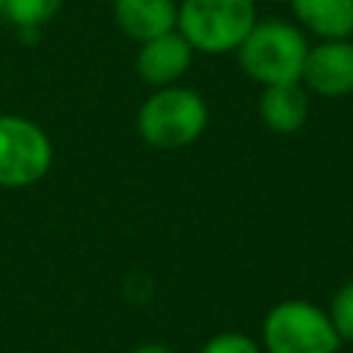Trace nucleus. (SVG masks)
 <instances>
[{"label": "nucleus", "instance_id": "nucleus-1", "mask_svg": "<svg viewBox=\"0 0 353 353\" xmlns=\"http://www.w3.org/2000/svg\"><path fill=\"white\" fill-rule=\"evenodd\" d=\"M309 52V39L303 28L290 19H256L243 44L234 50L237 63L245 77L259 85L301 83L303 61Z\"/></svg>", "mask_w": 353, "mask_h": 353}, {"label": "nucleus", "instance_id": "nucleus-2", "mask_svg": "<svg viewBox=\"0 0 353 353\" xmlns=\"http://www.w3.org/2000/svg\"><path fill=\"white\" fill-rule=\"evenodd\" d=\"M210 124V108L196 88L165 85L154 88L135 116V130L152 149H185L196 143Z\"/></svg>", "mask_w": 353, "mask_h": 353}, {"label": "nucleus", "instance_id": "nucleus-3", "mask_svg": "<svg viewBox=\"0 0 353 353\" xmlns=\"http://www.w3.org/2000/svg\"><path fill=\"white\" fill-rule=\"evenodd\" d=\"M256 25V0H179L176 30L193 52H234Z\"/></svg>", "mask_w": 353, "mask_h": 353}, {"label": "nucleus", "instance_id": "nucleus-4", "mask_svg": "<svg viewBox=\"0 0 353 353\" xmlns=\"http://www.w3.org/2000/svg\"><path fill=\"white\" fill-rule=\"evenodd\" d=\"M262 342L268 353H336L342 339L334 331L328 312L309 301L290 298L265 314Z\"/></svg>", "mask_w": 353, "mask_h": 353}, {"label": "nucleus", "instance_id": "nucleus-5", "mask_svg": "<svg viewBox=\"0 0 353 353\" xmlns=\"http://www.w3.org/2000/svg\"><path fill=\"white\" fill-rule=\"evenodd\" d=\"M55 160L52 141L41 124L19 113H0V188H30L41 182Z\"/></svg>", "mask_w": 353, "mask_h": 353}, {"label": "nucleus", "instance_id": "nucleus-6", "mask_svg": "<svg viewBox=\"0 0 353 353\" xmlns=\"http://www.w3.org/2000/svg\"><path fill=\"white\" fill-rule=\"evenodd\" d=\"M301 85L317 97L339 99L353 94V41L350 39H320L309 44Z\"/></svg>", "mask_w": 353, "mask_h": 353}, {"label": "nucleus", "instance_id": "nucleus-7", "mask_svg": "<svg viewBox=\"0 0 353 353\" xmlns=\"http://www.w3.org/2000/svg\"><path fill=\"white\" fill-rule=\"evenodd\" d=\"M190 63H193V47L179 30H168L163 36L141 41L135 55V74L154 88H165V85H176L179 77L190 69Z\"/></svg>", "mask_w": 353, "mask_h": 353}, {"label": "nucleus", "instance_id": "nucleus-8", "mask_svg": "<svg viewBox=\"0 0 353 353\" xmlns=\"http://www.w3.org/2000/svg\"><path fill=\"white\" fill-rule=\"evenodd\" d=\"M176 0H113V22L141 44L176 30Z\"/></svg>", "mask_w": 353, "mask_h": 353}, {"label": "nucleus", "instance_id": "nucleus-9", "mask_svg": "<svg viewBox=\"0 0 353 353\" xmlns=\"http://www.w3.org/2000/svg\"><path fill=\"white\" fill-rule=\"evenodd\" d=\"M259 119L276 135L298 132L306 124V119H309V91L301 83L262 85Z\"/></svg>", "mask_w": 353, "mask_h": 353}, {"label": "nucleus", "instance_id": "nucleus-10", "mask_svg": "<svg viewBox=\"0 0 353 353\" xmlns=\"http://www.w3.org/2000/svg\"><path fill=\"white\" fill-rule=\"evenodd\" d=\"M298 28L317 39L353 36V0H287Z\"/></svg>", "mask_w": 353, "mask_h": 353}, {"label": "nucleus", "instance_id": "nucleus-11", "mask_svg": "<svg viewBox=\"0 0 353 353\" xmlns=\"http://www.w3.org/2000/svg\"><path fill=\"white\" fill-rule=\"evenodd\" d=\"M63 0H3V14L22 30L41 28L61 11Z\"/></svg>", "mask_w": 353, "mask_h": 353}, {"label": "nucleus", "instance_id": "nucleus-12", "mask_svg": "<svg viewBox=\"0 0 353 353\" xmlns=\"http://www.w3.org/2000/svg\"><path fill=\"white\" fill-rule=\"evenodd\" d=\"M328 320H331L334 331L339 334V339L353 342V279L345 281L334 292L331 306H328Z\"/></svg>", "mask_w": 353, "mask_h": 353}, {"label": "nucleus", "instance_id": "nucleus-13", "mask_svg": "<svg viewBox=\"0 0 353 353\" xmlns=\"http://www.w3.org/2000/svg\"><path fill=\"white\" fill-rule=\"evenodd\" d=\"M201 353H259L256 342L240 331H223L204 342Z\"/></svg>", "mask_w": 353, "mask_h": 353}, {"label": "nucleus", "instance_id": "nucleus-14", "mask_svg": "<svg viewBox=\"0 0 353 353\" xmlns=\"http://www.w3.org/2000/svg\"><path fill=\"white\" fill-rule=\"evenodd\" d=\"M132 353H174V350L165 347V345H154V342H149V345H138Z\"/></svg>", "mask_w": 353, "mask_h": 353}, {"label": "nucleus", "instance_id": "nucleus-15", "mask_svg": "<svg viewBox=\"0 0 353 353\" xmlns=\"http://www.w3.org/2000/svg\"><path fill=\"white\" fill-rule=\"evenodd\" d=\"M265 3H287V0H265Z\"/></svg>", "mask_w": 353, "mask_h": 353}, {"label": "nucleus", "instance_id": "nucleus-16", "mask_svg": "<svg viewBox=\"0 0 353 353\" xmlns=\"http://www.w3.org/2000/svg\"><path fill=\"white\" fill-rule=\"evenodd\" d=\"M0 11H3V0H0Z\"/></svg>", "mask_w": 353, "mask_h": 353}]
</instances>
